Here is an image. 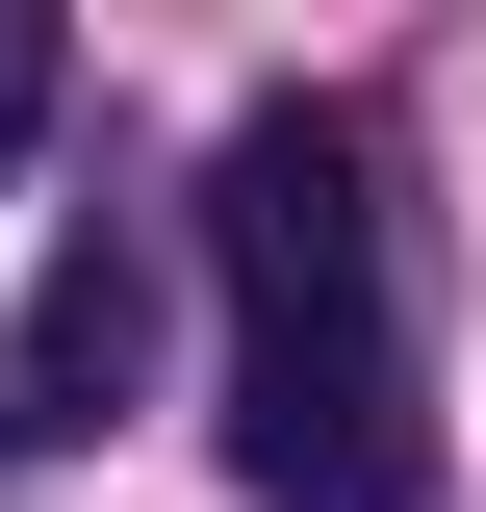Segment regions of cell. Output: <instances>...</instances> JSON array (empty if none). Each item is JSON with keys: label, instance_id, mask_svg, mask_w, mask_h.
I'll use <instances>...</instances> for the list:
<instances>
[{"label": "cell", "instance_id": "6da1fadb", "mask_svg": "<svg viewBox=\"0 0 486 512\" xmlns=\"http://www.w3.org/2000/svg\"><path fill=\"white\" fill-rule=\"evenodd\" d=\"M205 256H231V333H384V128L256 103L205 154Z\"/></svg>", "mask_w": 486, "mask_h": 512}, {"label": "cell", "instance_id": "7a4b0ae2", "mask_svg": "<svg viewBox=\"0 0 486 512\" xmlns=\"http://www.w3.org/2000/svg\"><path fill=\"white\" fill-rule=\"evenodd\" d=\"M231 487L256 512H435L410 333H231Z\"/></svg>", "mask_w": 486, "mask_h": 512}, {"label": "cell", "instance_id": "3957f363", "mask_svg": "<svg viewBox=\"0 0 486 512\" xmlns=\"http://www.w3.org/2000/svg\"><path fill=\"white\" fill-rule=\"evenodd\" d=\"M128 359H154V256H128V231H77L52 282H26V333H0V436H26V461H52V436H103V410H128Z\"/></svg>", "mask_w": 486, "mask_h": 512}, {"label": "cell", "instance_id": "277c9868", "mask_svg": "<svg viewBox=\"0 0 486 512\" xmlns=\"http://www.w3.org/2000/svg\"><path fill=\"white\" fill-rule=\"evenodd\" d=\"M26 128H52V26L0 0V154H26Z\"/></svg>", "mask_w": 486, "mask_h": 512}]
</instances>
